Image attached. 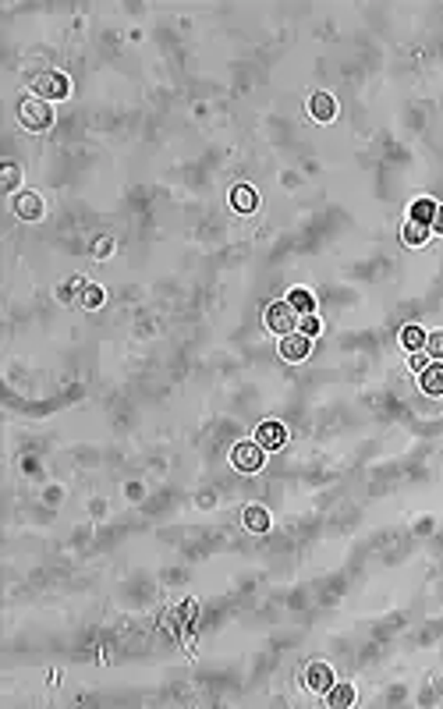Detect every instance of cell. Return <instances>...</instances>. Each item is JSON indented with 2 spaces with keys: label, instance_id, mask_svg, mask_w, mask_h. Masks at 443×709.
Returning <instances> with one entry per match:
<instances>
[{
  "label": "cell",
  "instance_id": "obj_1",
  "mask_svg": "<svg viewBox=\"0 0 443 709\" xmlns=\"http://www.w3.org/2000/svg\"><path fill=\"white\" fill-rule=\"evenodd\" d=\"M18 117H21V124H25L29 131H43V128H50L54 110H50L46 100H21L18 103Z\"/></svg>",
  "mask_w": 443,
  "mask_h": 709
},
{
  "label": "cell",
  "instance_id": "obj_2",
  "mask_svg": "<svg viewBox=\"0 0 443 709\" xmlns=\"http://www.w3.org/2000/svg\"><path fill=\"white\" fill-rule=\"evenodd\" d=\"M32 89H36L39 100H64V96L71 93V86H68V79H64L61 71H43V75H36Z\"/></svg>",
  "mask_w": 443,
  "mask_h": 709
},
{
  "label": "cell",
  "instance_id": "obj_3",
  "mask_svg": "<svg viewBox=\"0 0 443 709\" xmlns=\"http://www.w3.org/2000/svg\"><path fill=\"white\" fill-rule=\"evenodd\" d=\"M231 465H234L238 472H245V476L259 472V468H263V447H259L256 440H245V443H238V447L231 451Z\"/></svg>",
  "mask_w": 443,
  "mask_h": 709
},
{
  "label": "cell",
  "instance_id": "obj_4",
  "mask_svg": "<svg viewBox=\"0 0 443 709\" xmlns=\"http://www.w3.org/2000/svg\"><path fill=\"white\" fill-rule=\"evenodd\" d=\"M266 326H269L273 333L287 337V333H294V326H298V312H294L287 302H273L266 308Z\"/></svg>",
  "mask_w": 443,
  "mask_h": 709
},
{
  "label": "cell",
  "instance_id": "obj_5",
  "mask_svg": "<svg viewBox=\"0 0 443 709\" xmlns=\"http://www.w3.org/2000/svg\"><path fill=\"white\" fill-rule=\"evenodd\" d=\"M312 337H305V333H287V337H280V355L287 358V362H302V358H309V344Z\"/></svg>",
  "mask_w": 443,
  "mask_h": 709
},
{
  "label": "cell",
  "instance_id": "obj_6",
  "mask_svg": "<svg viewBox=\"0 0 443 709\" xmlns=\"http://www.w3.org/2000/svg\"><path fill=\"white\" fill-rule=\"evenodd\" d=\"M305 688L316 692V695H327V692L334 688V670H330L327 663H312V667L305 670Z\"/></svg>",
  "mask_w": 443,
  "mask_h": 709
},
{
  "label": "cell",
  "instance_id": "obj_7",
  "mask_svg": "<svg viewBox=\"0 0 443 709\" xmlns=\"http://www.w3.org/2000/svg\"><path fill=\"white\" fill-rule=\"evenodd\" d=\"M284 440H287V429H284L280 422H263V426L256 429V443H259L263 451H280Z\"/></svg>",
  "mask_w": 443,
  "mask_h": 709
},
{
  "label": "cell",
  "instance_id": "obj_8",
  "mask_svg": "<svg viewBox=\"0 0 443 709\" xmlns=\"http://www.w3.org/2000/svg\"><path fill=\"white\" fill-rule=\"evenodd\" d=\"M419 387H422L426 394L440 398L443 394V362H429V366L419 373Z\"/></svg>",
  "mask_w": 443,
  "mask_h": 709
},
{
  "label": "cell",
  "instance_id": "obj_9",
  "mask_svg": "<svg viewBox=\"0 0 443 709\" xmlns=\"http://www.w3.org/2000/svg\"><path fill=\"white\" fill-rule=\"evenodd\" d=\"M14 213H18L21 220H39V216H43V199H39L36 192H21V196L14 199Z\"/></svg>",
  "mask_w": 443,
  "mask_h": 709
},
{
  "label": "cell",
  "instance_id": "obj_10",
  "mask_svg": "<svg viewBox=\"0 0 443 709\" xmlns=\"http://www.w3.org/2000/svg\"><path fill=\"white\" fill-rule=\"evenodd\" d=\"M309 114L316 117V121H334V114H337V103L330 93H316L312 100H309Z\"/></svg>",
  "mask_w": 443,
  "mask_h": 709
},
{
  "label": "cell",
  "instance_id": "obj_11",
  "mask_svg": "<svg viewBox=\"0 0 443 709\" xmlns=\"http://www.w3.org/2000/svg\"><path fill=\"white\" fill-rule=\"evenodd\" d=\"M231 206H234L238 213H256V206H259L256 188H249V185H238V188L231 192Z\"/></svg>",
  "mask_w": 443,
  "mask_h": 709
},
{
  "label": "cell",
  "instance_id": "obj_12",
  "mask_svg": "<svg viewBox=\"0 0 443 709\" xmlns=\"http://www.w3.org/2000/svg\"><path fill=\"white\" fill-rule=\"evenodd\" d=\"M401 238H404V245L419 248V245H426V241H429V223L408 220V223H404V231H401Z\"/></svg>",
  "mask_w": 443,
  "mask_h": 709
},
{
  "label": "cell",
  "instance_id": "obj_13",
  "mask_svg": "<svg viewBox=\"0 0 443 709\" xmlns=\"http://www.w3.org/2000/svg\"><path fill=\"white\" fill-rule=\"evenodd\" d=\"M354 703V688L352 685H334L330 692H327V706L330 709H348Z\"/></svg>",
  "mask_w": 443,
  "mask_h": 709
},
{
  "label": "cell",
  "instance_id": "obj_14",
  "mask_svg": "<svg viewBox=\"0 0 443 709\" xmlns=\"http://www.w3.org/2000/svg\"><path fill=\"white\" fill-rule=\"evenodd\" d=\"M287 305H291L294 312H302V316H309V312L316 308V298H312V291H305V288H294V291L287 295Z\"/></svg>",
  "mask_w": 443,
  "mask_h": 709
},
{
  "label": "cell",
  "instance_id": "obj_15",
  "mask_svg": "<svg viewBox=\"0 0 443 709\" xmlns=\"http://www.w3.org/2000/svg\"><path fill=\"white\" fill-rule=\"evenodd\" d=\"M426 337H429V333H426L422 326H404V330H401V344H404L408 351H422V348H426Z\"/></svg>",
  "mask_w": 443,
  "mask_h": 709
},
{
  "label": "cell",
  "instance_id": "obj_16",
  "mask_svg": "<svg viewBox=\"0 0 443 709\" xmlns=\"http://www.w3.org/2000/svg\"><path fill=\"white\" fill-rule=\"evenodd\" d=\"M433 216H437V203L433 199H419V203L412 206V216L408 220H419V223H429L433 227Z\"/></svg>",
  "mask_w": 443,
  "mask_h": 709
},
{
  "label": "cell",
  "instance_id": "obj_17",
  "mask_svg": "<svg viewBox=\"0 0 443 709\" xmlns=\"http://www.w3.org/2000/svg\"><path fill=\"white\" fill-rule=\"evenodd\" d=\"M245 528L266 532V528H269V514H266L263 507H245Z\"/></svg>",
  "mask_w": 443,
  "mask_h": 709
},
{
  "label": "cell",
  "instance_id": "obj_18",
  "mask_svg": "<svg viewBox=\"0 0 443 709\" xmlns=\"http://www.w3.org/2000/svg\"><path fill=\"white\" fill-rule=\"evenodd\" d=\"M82 305H86V308H99V305H103V288L86 284V288H82Z\"/></svg>",
  "mask_w": 443,
  "mask_h": 709
},
{
  "label": "cell",
  "instance_id": "obj_19",
  "mask_svg": "<svg viewBox=\"0 0 443 709\" xmlns=\"http://www.w3.org/2000/svg\"><path fill=\"white\" fill-rule=\"evenodd\" d=\"M319 330H323V323H319V319H316V316H312V312H309V316H302V319H298V333H305V337H316V333H319Z\"/></svg>",
  "mask_w": 443,
  "mask_h": 709
},
{
  "label": "cell",
  "instance_id": "obj_20",
  "mask_svg": "<svg viewBox=\"0 0 443 709\" xmlns=\"http://www.w3.org/2000/svg\"><path fill=\"white\" fill-rule=\"evenodd\" d=\"M426 355L443 358V330H437V333H429V337H426Z\"/></svg>",
  "mask_w": 443,
  "mask_h": 709
},
{
  "label": "cell",
  "instance_id": "obj_21",
  "mask_svg": "<svg viewBox=\"0 0 443 709\" xmlns=\"http://www.w3.org/2000/svg\"><path fill=\"white\" fill-rule=\"evenodd\" d=\"M426 366H429V355H422V351H415V355H412V369H419V373H422Z\"/></svg>",
  "mask_w": 443,
  "mask_h": 709
},
{
  "label": "cell",
  "instance_id": "obj_22",
  "mask_svg": "<svg viewBox=\"0 0 443 709\" xmlns=\"http://www.w3.org/2000/svg\"><path fill=\"white\" fill-rule=\"evenodd\" d=\"M4 181H7V188H14V185H18V171H14L11 164L4 167Z\"/></svg>",
  "mask_w": 443,
  "mask_h": 709
},
{
  "label": "cell",
  "instance_id": "obj_23",
  "mask_svg": "<svg viewBox=\"0 0 443 709\" xmlns=\"http://www.w3.org/2000/svg\"><path fill=\"white\" fill-rule=\"evenodd\" d=\"M433 231L443 234V206H437V216H433Z\"/></svg>",
  "mask_w": 443,
  "mask_h": 709
},
{
  "label": "cell",
  "instance_id": "obj_24",
  "mask_svg": "<svg viewBox=\"0 0 443 709\" xmlns=\"http://www.w3.org/2000/svg\"><path fill=\"white\" fill-rule=\"evenodd\" d=\"M110 252V238H99V245H96V256H106Z\"/></svg>",
  "mask_w": 443,
  "mask_h": 709
}]
</instances>
